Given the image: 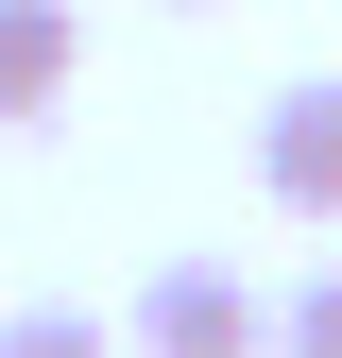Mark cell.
Masks as SVG:
<instances>
[{"mask_svg":"<svg viewBox=\"0 0 342 358\" xmlns=\"http://www.w3.org/2000/svg\"><path fill=\"white\" fill-rule=\"evenodd\" d=\"M0 358H120V324H103V307H18Z\"/></svg>","mask_w":342,"mask_h":358,"instance_id":"obj_4","label":"cell"},{"mask_svg":"<svg viewBox=\"0 0 342 358\" xmlns=\"http://www.w3.org/2000/svg\"><path fill=\"white\" fill-rule=\"evenodd\" d=\"M256 188L291 222H342V69H308V85L256 103Z\"/></svg>","mask_w":342,"mask_h":358,"instance_id":"obj_2","label":"cell"},{"mask_svg":"<svg viewBox=\"0 0 342 358\" xmlns=\"http://www.w3.org/2000/svg\"><path fill=\"white\" fill-rule=\"evenodd\" d=\"M69 69H86V17H69V0H0V120H52Z\"/></svg>","mask_w":342,"mask_h":358,"instance_id":"obj_3","label":"cell"},{"mask_svg":"<svg viewBox=\"0 0 342 358\" xmlns=\"http://www.w3.org/2000/svg\"><path fill=\"white\" fill-rule=\"evenodd\" d=\"M137 358H274V307L240 290V256H154L137 307H120Z\"/></svg>","mask_w":342,"mask_h":358,"instance_id":"obj_1","label":"cell"},{"mask_svg":"<svg viewBox=\"0 0 342 358\" xmlns=\"http://www.w3.org/2000/svg\"><path fill=\"white\" fill-rule=\"evenodd\" d=\"M274 358H342V256H325L291 307H274Z\"/></svg>","mask_w":342,"mask_h":358,"instance_id":"obj_5","label":"cell"}]
</instances>
